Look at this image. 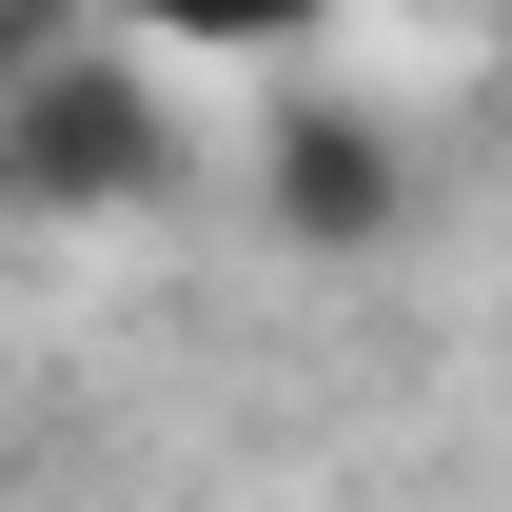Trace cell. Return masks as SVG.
<instances>
[{
	"label": "cell",
	"mask_w": 512,
	"mask_h": 512,
	"mask_svg": "<svg viewBox=\"0 0 512 512\" xmlns=\"http://www.w3.org/2000/svg\"><path fill=\"white\" fill-rule=\"evenodd\" d=\"M79 20H119L158 60H296V40H335L355 0H79Z\"/></svg>",
	"instance_id": "3"
},
{
	"label": "cell",
	"mask_w": 512,
	"mask_h": 512,
	"mask_svg": "<svg viewBox=\"0 0 512 512\" xmlns=\"http://www.w3.org/2000/svg\"><path fill=\"white\" fill-rule=\"evenodd\" d=\"M197 178V119H178V60L119 40V20H60L0 60V197L20 217H158Z\"/></svg>",
	"instance_id": "1"
},
{
	"label": "cell",
	"mask_w": 512,
	"mask_h": 512,
	"mask_svg": "<svg viewBox=\"0 0 512 512\" xmlns=\"http://www.w3.org/2000/svg\"><path fill=\"white\" fill-rule=\"evenodd\" d=\"M256 197H276L296 256H375L394 217H414V138L355 119V99H276V119H256Z\"/></svg>",
	"instance_id": "2"
}]
</instances>
